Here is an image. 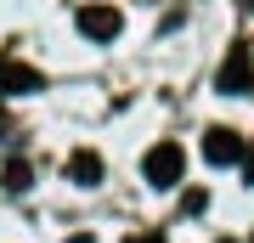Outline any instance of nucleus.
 Wrapping results in <instances>:
<instances>
[{
	"mask_svg": "<svg viewBox=\"0 0 254 243\" xmlns=\"http://www.w3.org/2000/svg\"><path fill=\"white\" fill-rule=\"evenodd\" d=\"M141 175L153 181V187H181V181H187V153H181V142H158V147H147Z\"/></svg>",
	"mask_w": 254,
	"mask_h": 243,
	"instance_id": "f257e3e1",
	"label": "nucleus"
},
{
	"mask_svg": "<svg viewBox=\"0 0 254 243\" xmlns=\"http://www.w3.org/2000/svg\"><path fill=\"white\" fill-rule=\"evenodd\" d=\"M220 90H232V96L254 90V57H249V40H237L232 51H226V63H220Z\"/></svg>",
	"mask_w": 254,
	"mask_h": 243,
	"instance_id": "f03ea898",
	"label": "nucleus"
},
{
	"mask_svg": "<svg viewBox=\"0 0 254 243\" xmlns=\"http://www.w3.org/2000/svg\"><path fill=\"white\" fill-rule=\"evenodd\" d=\"M243 153H249V142H243L232 125L203 130V159H209V164H243Z\"/></svg>",
	"mask_w": 254,
	"mask_h": 243,
	"instance_id": "7ed1b4c3",
	"label": "nucleus"
},
{
	"mask_svg": "<svg viewBox=\"0 0 254 243\" xmlns=\"http://www.w3.org/2000/svg\"><path fill=\"white\" fill-rule=\"evenodd\" d=\"M0 90L6 96H34V90H46V74L17 63V57H0Z\"/></svg>",
	"mask_w": 254,
	"mask_h": 243,
	"instance_id": "20e7f679",
	"label": "nucleus"
},
{
	"mask_svg": "<svg viewBox=\"0 0 254 243\" xmlns=\"http://www.w3.org/2000/svg\"><path fill=\"white\" fill-rule=\"evenodd\" d=\"M79 34L119 40V34H125V11H119V6H79Z\"/></svg>",
	"mask_w": 254,
	"mask_h": 243,
	"instance_id": "39448f33",
	"label": "nucleus"
},
{
	"mask_svg": "<svg viewBox=\"0 0 254 243\" xmlns=\"http://www.w3.org/2000/svg\"><path fill=\"white\" fill-rule=\"evenodd\" d=\"M68 175L79 181V187H96V181H102V159L91 153V147H73V153H68Z\"/></svg>",
	"mask_w": 254,
	"mask_h": 243,
	"instance_id": "423d86ee",
	"label": "nucleus"
},
{
	"mask_svg": "<svg viewBox=\"0 0 254 243\" xmlns=\"http://www.w3.org/2000/svg\"><path fill=\"white\" fill-rule=\"evenodd\" d=\"M6 187H17V192L28 187V164H23V159H11V164H6Z\"/></svg>",
	"mask_w": 254,
	"mask_h": 243,
	"instance_id": "0eeeda50",
	"label": "nucleus"
},
{
	"mask_svg": "<svg viewBox=\"0 0 254 243\" xmlns=\"http://www.w3.org/2000/svg\"><path fill=\"white\" fill-rule=\"evenodd\" d=\"M125 243H164V232H136V238H125Z\"/></svg>",
	"mask_w": 254,
	"mask_h": 243,
	"instance_id": "6e6552de",
	"label": "nucleus"
},
{
	"mask_svg": "<svg viewBox=\"0 0 254 243\" xmlns=\"http://www.w3.org/2000/svg\"><path fill=\"white\" fill-rule=\"evenodd\" d=\"M243 175L254 181V147H249V153H243Z\"/></svg>",
	"mask_w": 254,
	"mask_h": 243,
	"instance_id": "1a4fd4ad",
	"label": "nucleus"
},
{
	"mask_svg": "<svg viewBox=\"0 0 254 243\" xmlns=\"http://www.w3.org/2000/svg\"><path fill=\"white\" fill-rule=\"evenodd\" d=\"M243 6H249V11H254V0H243Z\"/></svg>",
	"mask_w": 254,
	"mask_h": 243,
	"instance_id": "9d476101",
	"label": "nucleus"
}]
</instances>
